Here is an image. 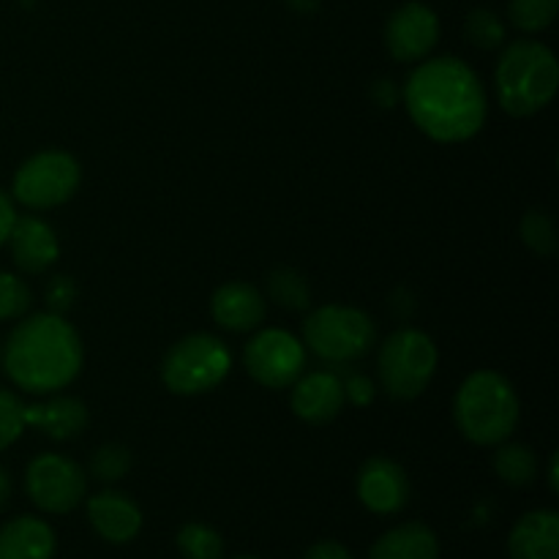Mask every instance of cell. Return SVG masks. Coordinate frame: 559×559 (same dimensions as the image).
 Returning a JSON list of instances; mask_svg holds the SVG:
<instances>
[{
	"label": "cell",
	"mask_w": 559,
	"mask_h": 559,
	"mask_svg": "<svg viewBox=\"0 0 559 559\" xmlns=\"http://www.w3.org/2000/svg\"><path fill=\"white\" fill-rule=\"evenodd\" d=\"M413 123L435 142H467L486 123V91L473 69L459 58L420 63L404 85Z\"/></svg>",
	"instance_id": "1"
},
{
	"label": "cell",
	"mask_w": 559,
	"mask_h": 559,
	"mask_svg": "<svg viewBox=\"0 0 559 559\" xmlns=\"http://www.w3.org/2000/svg\"><path fill=\"white\" fill-rule=\"evenodd\" d=\"M85 349L63 314H33L14 328L3 349V366L16 388L36 396L58 393L80 377Z\"/></svg>",
	"instance_id": "2"
},
{
	"label": "cell",
	"mask_w": 559,
	"mask_h": 559,
	"mask_svg": "<svg viewBox=\"0 0 559 559\" xmlns=\"http://www.w3.org/2000/svg\"><path fill=\"white\" fill-rule=\"evenodd\" d=\"M497 102L513 118H530L549 107L559 87V63L546 44L519 38L508 44L495 71Z\"/></svg>",
	"instance_id": "3"
},
{
	"label": "cell",
	"mask_w": 559,
	"mask_h": 559,
	"mask_svg": "<svg viewBox=\"0 0 559 559\" xmlns=\"http://www.w3.org/2000/svg\"><path fill=\"white\" fill-rule=\"evenodd\" d=\"M453 418L475 445H502L519 424L516 388L500 371H473L459 388Z\"/></svg>",
	"instance_id": "4"
},
{
	"label": "cell",
	"mask_w": 559,
	"mask_h": 559,
	"mask_svg": "<svg viewBox=\"0 0 559 559\" xmlns=\"http://www.w3.org/2000/svg\"><path fill=\"white\" fill-rule=\"evenodd\" d=\"M304 342L325 364H355L377 344V325L364 309L328 304L306 317Z\"/></svg>",
	"instance_id": "5"
},
{
	"label": "cell",
	"mask_w": 559,
	"mask_h": 559,
	"mask_svg": "<svg viewBox=\"0 0 559 559\" xmlns=\"http://www.w3.org/2000/svg\"><path fill=\"white\" fill-rule=\"evenodd\" d=\"M440 355L429 333L418 328H402L380 344L377 377L385 393L399 402H413L429 388Z\"/></svg>",
	"instance_id": "6"
},
{
	"label": "cell",
	"mask_w": 559,
	"mask_h": 559,
	"mask_svg": "<svg viewBox=\"0 0 559 559\" xmlns=\"http://www.w3.org/2000/svg\"><path fill=\"white\" fill-rule=\"evenodd\" d=\"M233 366L227 344L211 333H191L162 360V380L178 396H200L222 385Z\"/></svg>",
	"instance_id": "7"
},
{
	"label": "cell",
	"mask_w": 559,
	"mask_h": 559,
	"mask_svg": "<svg viewBox=\"0 0 559 559\" xmlns=\"http://www.w3.org/2000/svg\"><path fill=\"white\" fill-rule=\"evenodd\" d=\"M82 169L71 153L41 151L27 158L14 175V200L31 211H49L74 197L80 189Z\"/></svg>",
	"instance_id": "8"
},
{
	"label": "cell",
	"mask_w": 559,
	"mask_h": 559,
	"mask_svg": "<svg viewBox=\"0 0 559 559\" xmlns=\"http://www.w3.org/2000/svg\"><path fill=\"white\" fill-rule=\"evenodd\" d=\"M27 497L47 513H69L82 502L87 489L85 469L60 453H41L27 464Z\"/></svg>",
	"instance_id": "9"
},
{
	"label": "cell",
	"mask_w": 559,
	"mask_h": 559,
	"mask_svg": "<svg viewBox=\"0 0 559 559\" xmlns=\"http://www.w3.org/2000/svg\"><path fill=\"white\" fill-rule=\"evenodd\" d=\"M246 371L265 388H293L306 369V349L282 328L260 331L243 349Z\"/></svg>",
	"instance_id": "10"
},
{
	"label": "cell",
	"mask_w": 559,
	"mask_h": 559,
	"mask_svg": "<svg viewBox=\"0 0 559 559\" xmlns=\"http://www.w3.org/2000/svg\"><path fill=\"white\" fill-rule=\"evenodd\" d=\"M440 38V20L426 3H404L385 25V47L399 63L424 60Z\"/></svg>",
	"instance_id": "11"
},
{
	"label": "cell",
	"mask_w": 559,
	"mask_h": 559,
	"mask_svg": "<svg viewBox=\"0 0 559 559\" xmlns=\"http://www.w3.org/2000/svg\"><path fill=\"white\" fill-rule=\"evenodd\" d=\"M358 497L371 513L380 516L399 513L409 500L407 473L393 459H369L358 473Z\"/></svg>",
	"instance_id": "12"
},
{
	"label": "cell",
	"mask_w": 559,
	"mask_h": 559,
	"mask_svg": "<svg viewBox=\"0 0 559 559\" xmlns=\"http://www.w3.org/2000/svg\"><path fill=\"white\" fill-rule=\"evenodd\" d=\"M344 407L342 377L331 369L300 374L293 382V413L311 426L331 424Z\"/></svg>",
	"instance_id": "13"
},
{
	"label": "cell",
	"mask_w": 559,
	"mask_h": 559,
	"mask_svg": "<svg viewBox=\"0 0 559 559\" xmlns=\"http://www.w3.org/2000/svg\"><path fill=\"white\" fill-rule=\"evenodd\" d=\"M211 314L218 328L229 333H249L265 322L267 300L254 284L227 282L213 293Z\"/></svg>",
	"instance_id": "14"
},
{
	"label": "cell",
	"mask_w": 559,
	"mask_h": 559,
	"mask_svg": "<svg viewBox=\"0 0 559 559\" xmlns=\"http://www.w3.org/2000/svg\"><path fill=\"white\" fill-rule=\"evenodd\" d=\"M11 260L22 273H44L58 262L60 243L55 229L36 216L14 218L9 240Z\"/></svg>",
	"instance_id": "15"
},
{
	"label": "cell",
	"mask_w": 559,
	"mask_h": 559,
	"mask_svg": "<svg viewBox=\"0 0 559 559\" xmlns=\"http://www.w3.org/2000/svg\"><path fill=\"white\" fill-rule=\"evenodd\" d=\"M87 519L93 530L109 544H129L142 530V511L120 491H102L87 500Z\"/></svg>",
	"instance_id": "16"
},
{
	"label": "cell",
	"mask_w": 559,
	"mask_h": 559,
	"mask_svg": "<svg viewBox=\"0 0 559 559\" xmlns=\"http://www.w3.org/2000/svg\"><path fill=\"white\" fill-rule=\"evenodd\" d=\"M508 549L513 559H559V516L555 511H533L511 530Z\"/></svg>",
	"instance_id": "17"
},
{
	"label": "cell",
	"mask_w": 559,
	"mask_h": 559,
	"mask_svg": "<svg viewBox=\"0 0 559 559\" xmlns=\"http://www.w3.org/2000/svg\"><path fill=\"white\" fill-rule=\"evenodd\" d=\"M27 426H36L49 440L69 442L87 429V407L74 396H55L25 409Z\"/></svg>",
	"instance_id": "18"
},
{
	"label": "cell",
	"mask_w": 559,
	"mask_h": 559,
	"mask_svg": "<svg viewBox=\"0 0 559 559\" xmlns=\"http://www.w3.org/2000/svg\"><path fill=\"white\" fill-rule=\"evenodd\" d=\"M55 533L36 516L11 519L0 530V559H52Z\"/></svg>",
	"instance_id": "19"
},
{
	"label": "cell",
	"mask_w": 559,
	"mask_h": 559,
	"mask_svg": "<svg viewBox=\"0 0 559 559\" xmlns=\"http://www.w3.org/2000/svg\"><path fill=\"white\" fill-rule=\"evenodd\" d=\"M440 544L426 524L409 522L391 530L371 546L369 559H437Z\"/></svg>",
	"instance_id": "20"
},
{
	"label": "cell",
	"mask_w": 559,
	"mask_h": 559,
	"mask_svg": "<svg viewBox=\"0 0 559 559\" xmlns=\"http://www.w3.org/2000/svg\"><path fill=\"white\" fill-rule=\"evenodd\" d=\"M495 473L506 480L508 486H522L533 484L535 475H538V459L530 451L527 445H519V442H511V445H502L500 451L495 453Z\"/></svg>",
	"instance_id": "21"
},
{
	"label": "cell",
	"mask_w": 559,
	"mask_h": 559,
	"mask_svg": "<svg viewBox=\"0 0 559 559\" xmlns=\"http://www.w3.org/2000/svg\"><path fill=\"white\" fill-rule=\"evenodd\" d=\"M267 295L287 311H304L311 304V287L295 267H276L267 278Z\"/></svg>",
	"instance_id": "22"
},
{
	"label": "cell",
	"mask_w": 559,
	"mask_h": 559,
	"mask_svg": "<svg viewBox=\"0 0 559 559\" xmlns=\"http://www.w3.org/2000/svg\"><path fill=\"white\" fill-rule=\"evenodd\" d=\"M178 549L186 559H222L224 540L213 527L200 522L183 524L178 533Z\"/></svg>",
	"instance_id": "23"
},
{
	"label": "cell",
	"mask_w": 559,
	"mask_h": 559,
	"mask_svg": "<svg viewBox=\"0 0 559 559\" xmlns=\"http://www.w3.org/2000/svg\"><path fill=\"white\" fill-rule=\"evenodd\" d=\"M464 38L478 49H497L506 44V25L500 16L489 9H475L469 11L464 20Z\"/></svg>",
	"instance_id": "24"
},
{
	"label": "cell",
	"mask_w": 559,
	"mask_h": 559,
	"mask_svg": "<svg viewBox=\"0 0 559 559\" xmlns=\"http://www.w3.org/2000/svg\"><path fill=\"white\" fill-rule=\"evenodd\" d=\"M559 0H511L508 16L524 33H540L555 22Z\"/></svg>",
	"instance_id": "25"
},
{
	"label": "cell",
	"mask_w": 559,
	"mask_h": 559,
	"mask_svg": "<svg viewBox=\"0 0 559 559\" xmlns=\"http://www.w3.org/2000/svg\"><path fill=\"white\" fill-rule=\"evenodd\" d=\"M87 469H91L93 478L104 480V484H115V480L126 478V475H129V469H131L129 448L115 445V442L96 448V451L91 453Z\"/></svg>",
	"instance_id": "26"
},
{
	"label": "cell",
	"mask_w": 559,
	"mask_h": 559,
	"mask_svg": "<svg viewBox=\"0 0 559 559\" xmlns=\"http://www.w3.org/2000/svg\"><path fill=\"white\" fill-rule=\"evenodd\" d=\"M519 233H522L524 243H527L538 257H551L557 251V229L549 213L530 211L527 216L522 218Z\"/></svg>",
	"instance_id": "27"
},
{
	"label": "cell",
	"mask_w": 559,
	"mask_h": 559,
	"mask_svg": "<svg viewBox=\"0 0 559 559\" xmlns=\"http://www.w3.org/2000/svg\"><path fill=\"white\" fill-rule=\"evenodd\" d=\"M33 304V293L20 276L0 271V322L20 320Z\"/></svg>",
	"instance_id": "28"
},
{
	"label": "cell",
	"mask_w": 559,
	"mask_h": 559,
	"mask_svg": "<svg viewBox=\"0 0 559 559\" xmlns=\"http://www.w3.org/2000/svg\"><path fill=\"white\" fill-rule=\"evenodd\" d=\"M25 404L16 393L0 388V451H5L9 445H14L16 440L25 431Z\"/></svg>",
	"instance_id": "29"
},
{
	"label": "cell",
	"mask_w": 559,
	"mask_h": 559,
	"mask_svg": "<svg viewBox=\"0 0 559 559\" xmlns=\"http://www.w3.org/2000/svg\"><path fill=\"white\" fill-rule=\"evenodd\" d=\"M76 298V284L69 276H55L47 284V306L52 309V314H63L71 309Z\"/></svg>",
	"instance_id": "30"
},
{
	"label": "cell",
	"mask_w": 559,
	"mask_h": 559,
	"mask_svg": "<svg viewBox=\"0 0 559 559\" xmlns=\"http://www.w3.org/2000/svg\"><path fill=\"white\" fill-rule=\"evenodd\" d=\"M342 388H344V399H349L353 404H358V407H366V404L374 402V382L369 380L366 374H347L342 380Z\"/></svg>",
	"instance_id": "31"
},
{
	"label": "cell",
	"mask_w": 559,
	"mask_h": 559,
	"mask_svg": "<svg viewBox=\"0 0 559 559\" xmlns=\"http://www.w3.org/2000/svg\"><path fill=\"white\" fill-rule=\"evenodd\" d=\"M306 559H353V555L347 551V546L336 544V540H320L306 551Z\"/></svg>",
	"instance_id": "32"
},
{
	"label": "cell",
	"mask_w": 559,
	"mask_h": 559,
	"mask_svg": "<svg viewBox=\"0 0 559 559\" xmlns=\"http://www.w3.org/2000/svg\"><path fill=\"white\" fill-rule=\"evenodd\" d=\"M14 218H16V213H14V205H11L9 194H5V191H0V246L9 240L11 227H14Z\"/></svg>",
	"instance_id": "33"
},
{
	"label": "cell",
	"mask_w": 559,
	"mask_h": 559,
	"mask_svg": "<svg viewBox=\"0 0 559 559\" xmlns=\"http://www.w3.org/2000/svg\"><path fill=\"white\" fill-rule=\"evenodd\" d=\"M9 500H11V475H9V469L0 464V511L9 506Z\"/></svg>",
	"instance_id": "34"
},
{
	"label": "cell",
	"mask_w": 559,
	"mask_h": 559,
	"mask_svg": "<svg viewBox=\"0 0 559 559\" xmlns=\"http://www.w3.org/2000/svg\"><path fill=\"white\" fill-rule=\"evenodd\" d=\"M549 484H551V491L559 489V480H557V453L551 456V467H549Z\"/></svg>",
	"instance_id": "35"
},
{
	"label": "cell",
	"mask_w": 559,
	"mask_h": 559,
	"mask_svg": "<svg viewBox=\"0 0 559 559\" xmlns=\"http://www.w3.org/2000/svg\"><path fill=\"white\" fill-rule=\"evenodd\" d=\"M289 3H293V9H298V11H311L314 9V0H289Z\"/></svg>",
	"instance_id": "36"
},
{
	"label": "cell",
	"mask_w": 559,
	"mask_h": 559,
	"mask_svg": "<svg viewBox=\"0 0 559 559\" xmlns=\"http://www.w3.org/2000/svg\"><path fill=\"white\" fill-rule=\"evenodd\" d=\"M238 559H257V557H238Z\"/></svg>",
	"instance_id": "37"
}]
</instances>
